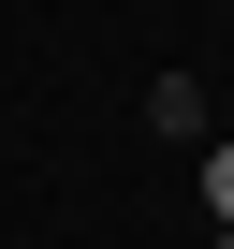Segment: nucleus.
Masks as SVG:
<instances>
[{
	"instance_id": "obj_1",
	"label": "nucleus",
	"mask_w": 234,
	"mask_h": 249,
	"mask_svg": "<svg viewBox=\"0 0 234 249\" xmlns=\"http://www.w3.org/2000/svg\"><path fill=\"white\" fill-rule=\"evenodd\" d=\"M205 220H219V234H234V132H219V147H205Z\"/></svg>"
},
{
	"instance_id": "obj_2",
	"label": "nucleus",
	"mask_w": 234,
	"mask_h": 249,
	"mask_svg": "<svg viewBox=\"0 0 234 249\" xmlns=\"http://www.w3.org/2000/svg\"><path fill=\"white\" fill-rule=\"evenodd\" d=\"M219 249H234V234H219Z\"/></svg>"
}]
</instances>
